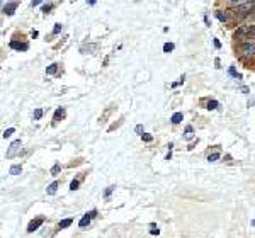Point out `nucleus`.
Listing matches in <instances>:
<instances>
[{"mask_svg":"<svg viewBox=\"0 0 255 238\" xmlns=\"http://www.w3.org/2000/svg\"><path fill=\"white\" fill-rule=\"evenodd\" d=\"M20 172H22V167H20V165H12L10 170H9L10 175H19Z\"/></svg>","mask_w":255,"mask_h":238,"instance_id":"obj_11","label":"nucleus"},{"mask_svg":"<svg viewBox=\"0 0 255 238\" xmlns=\"http://www.w3.org/2000/svg\"><path fill=\"white\" fill-rule=\"evenodd\" d=\"M184 80H186V75H182V77L179 78L177 82H175V83H172V87H177V85H180V83H184Z\"/></svg>","mask_w":255,"mask_h":238,"instance_id":"obj_27","label":"nucleus"},{"mask_svg":"<svg viewBox=\"0 0 255 238\" xmlns=\"http://www.w3.org/2000/svg\"><path fill=\"white\" fill-rule=\"evenodd\" d=\"M114 189H116L114 185H109V187H107V189L104 191V199H109V196H111L112 192H114Z\"/></svg>","mask_w":255,"mask_h":238,"instance_id":"obj_15","label":"nucleus"},{"mask_svg":"<svg viewBox=\"0 0 255 238\" xmlns=\"http://www.w3.org/2000/svg\"><path fill=\"white\" fill-rule=\"evenodd\" d=\"M51 7H53V3H44V5H43V12H44V14H48V12L51 10Z\"/></svg>","mask_w":255,"mask_h":238,"instance_id":"obj_26","label":"nucleus"},{"mask_svg":"<svg viewBox=\"0 0 255 238\" xmlns=\"http://www.w3.org/2000/svg\"><path fill=\"white\" fill-rule=\"evenodd\" d=\"M218 101H209V104H208V109L209 111H214V109H218Z\"/></svg>","mask_w":255,"mask_h":238,"instance_id":"obj_19","label":"nucleus"},{"mask_svg":"<svg viewBox=\"0 0 255 238\" xmlns=\"http://www.w3.org/2000/svg\"><path fill=\"white\" fill-rule=\"evenodd\" d=\"M41 116H43V109H36L34 114H32V118H34V119H41Z\"/></svg>","mask_w":255,"mask_h":238,"instance_id":"obj_22","label":"nucleus"},{"mask_svg":"<svg viewBox=\"0 0 255 238\" xmlns=\"http://www.w3.org/2000/svg\"><path fill=\"white\" fill-rule=\"evenodd\" d=\"M135 131H136V135H141V133H143V126H141V124H138V126L135 128Z\"/></svg>","mask_w":255,"mask_h":238,"instance_id":"obj_30","label":"nucleus"},{"mask_svg":"<svg viewBox=\"0 0 255 238\" xmlns=\"http://www.w3.org/2000/svg\"><path fill=\"white\" fill-rule=\"evenodd\" d=\"M66 116V111H65V107H58L56 112H55V116H53V119L55 121H60V119H63Z\"/></svg>","mask_w":255,"mask_h":238,"instance_id":"obj_8","label":"nucleus"},{"mask_svg":"<svg viewBox=\"0 0 255 238\" xmlns=\"http://www.w3.org/2000/svg\"><path fill=\"white\" fill-rule=\"evenodd\" d=\"M95 214H97V211H95V209H92L90 213H87V214L85 216H83V218L80 219V221H78V226H80V228H85L87 226V224H89L90 223V219L92 218H94V216Z\"/></svg>","mask_w":255,"mask_h":238,"instance_id":"obj_2","label":"nucleus"},{"mask_svg":"<svg viewBox=\"0 0 255 238\" xmlns=\"http://www.w3.org/2000/svg\"><path fill=\"white\" fill-rule=\"evenodd\" d=\"M61 29H63V26L61 24H55V29H53V34H60Z\"/></svg>","mask_w":255,"mask_h":238,"instance_id":"obj_23","label":"nucleus"},{"mask_svg":"<svg viewBox=\"0 0 255 238\" xmlns=\"http://www.w3.org/2000/svg\"><path fill=\"white\" fill-rule=\"evenodd\" d=\"M10 48L12 49H22V51H26V49L29 48V44L27 43H17V41H10Z\"/></svg>","mask_w":255,"mask_h":238,"instance_id":"obj_7","label":"nucleus"},{"mask_svg":"<svg viewBox=\"0 0 255 238\" xmlns=\"http://www.w3.org/2000/svg\"><path fill=\"white\" fill-rule=\"evenodd\" d=\"M56 189H58V182H51L48 185V189H46V192L49 196H53V194H56Z\"/></svg>","mask_w":255,"mask_h":238,"instance_id":"obj_10","label":"nucleus"},{"mask_svg":"<svg viewBox=\"0 0 255 238\" xmlns=\"http://www.w3.org/2000/svg\"><path fill=\"white\" fill-rule=\"evenodd\" d=\"M150 233H152V235H158V233H160V230H158L155 224H152V226H150Z\"/></svg>","mask_w":255,"mask_h":238,"instance_id":"obj_25","label":"nucleus"},{"mask_svg":"<svg viewBox=\"0 0 255 238\" xmlns=\"http://www.w3.org/2000/svg\"><path fill=\"white\" fill-rule=\"evenodd\" d=\"M43 221H44V218H37V219H32L31 223H29V226H27V231L29 233H32V231H36L37 228L43 224Z\"/></svg>","mask_w":255,"mask_h":238,"instance_id":"obj_4","label":"nucleus"},{"mask_svg":"<svg viewBox=\"0 0 255 238\" xmlns=\"http://www.w3.org/2000/svg\"><path fill=\"white\" fill-rule=\"evenodd\" d=\"M19 150H20V140L12 141V143H10V147H9V152H7V155H5V157L10 160V158H14V157L19 153Z\"/></svg>","mask_w":255,"mask_h":238,"instance_id":"obj_1","label":"nucleus"},{"mask_svg":"<svg viewBox=\"0 0 255 238\" xmlns=\"http://www.w3.org/2000/svg\"><path fill=\"white\" fill-rule=\"evenodd\" d=\"M243 34H255V26H243L236 31V36H243Z\"/></svg>","mask_w":255,"mask_h":238,"instance_id":"obj_6","label":"nucleus"},{"mask_svg":"<svg viewBox=\"0 0 255 238\" xmlns=\"http://www.w3.org/2000/svg\"><path fill=\"white\" fill-rule=\"evenodd\" d=\"M252 224H253V226H255V219H253V221H252Z\"/></svg>","mask_w":255,"mask_h":238,"instance_id":"obj_33","label":"nucleus"},{"mask_svg":"<svg viewBox=\"0 0 255 238\" xmlns=\"http://www.w3.org/2000/svg\"><path fill=\"white\" fill-rule=\"evenodd\" d=\"M14 131H15L14 128H9V129H5V131H3V135H2V136L5 138V140H7V138H9V136H10V135H12V133H14Z\"/></svg>","mask_w":255,"mask_h":238,"instance_id":"obj_21","label":"nucleus"},{"mask_svg":"<svg viewBox=\"0 0 255 238\" xmlns=\"http://www.w3.org/2000/svg\"><path fill=\"white\" fill-rule=\"evenodd\" d=\"M243 55L245 56H255V43H245L243 44Z\"/></svg>","mask_w":255,"mask_h":238,"instance_id":"obj_5","label":"nucleus"},{"mask_svg":"<svg viewBox=\"0 0 255 238\" xmlns=\"http://www.w3.org/2000/svg\"><path fill=\"white\" fill-rule=\"evenodd\" d=\"M214 46H216V48H221V43H219L218 39H214Z\"/></svg>","mask_w":255,"mask_h":238,"instance_id":"obj_32","label":"nucleus"},{"mask_svg":"<svg viewBox=\"0 0 255 238\" xmlns=\"http://www.w3.org/2000/svg\"><path fill=\"white\" fill-rule=\"evenodd\" d=\"M216 17H218V19L221 20V22H226V20H228V15H226V14H223L221 10L216 12Z\"/></svg>","mask_w":255,"mask_h":238,"instance_id":"obj_17","label":"nucleus"},{"mask_svg":"<svg viewBox=\"0 0 255 238\" xmlns=\"http://www.w3.org/2000/svg\"><path fill=\"white\" fill-rule=\"evenodd\" d=\"M72 223H73L72 218H66V219H63V221H60V224H58V226H60V228H68Z\"/></svg>","mask_w":255,"mask_h":238,"instance_id":"obj_14","label":"nucleus"},{"mask_svg":"<svg viewBox=\"0 0 255 238\" xmlns=\"http://www.w3.org/2000/svg\"><path fill=\"white\" fill-rule=\"evenodd\" d=\"M70 189H72V191H77V189H78V180H72V184H70Z\"/></svg>","mask_w":255,"mask_h":238,"instance_id":"obj_29","label":"nucleus"},{"mask_svg":"<svg viewBox=\"0 0 255 238\" xmlns=\"http://www.w3.org/2000/svg\"><path fill=\"white\" fill-rule=\"evenodd\" d=\"M192 138H194V128L186 126V140H192Z\"/></svg>","mask_w":255,"mask_h":238,"instance_id":"obj_13","label":"nucleus"},{"mask_svg":"<svg viewBox=\"0 0 255 238\" xmlns=\"http://www.w3.org/2000/svg\"><path fill=\"white\" fill-rule=\"evenodd\" d=\"M182 119H184V114H182V112H175V114L172 116V118H170V121H172V124H179Z\"/></svg>","mask_w":255,"mask_h":238,"instance_id":"obj_9","label":"nucleus"},{"mask_svg":"<svg viewBox=\"0 0 255 238\" xmlns=\"http://www.w3.org/2000/svg\"><path fill=\"white\" fill-rule=\"evenodd\" d=\"M219 153H211L209 157H208V162H216V160H219Z\"/></svg>","mask_w":255,"mask_h":238,"instance_id":"obj_20","label":"nucleus"},{"mask_svg":"<svg viewBox=\"0 0 255 238\" xmlns=\"http://www.w3.org/2000/svg\"><path fill=\"white\" fill-rule=\"evenodd\" d=\"M31 5H32V7H36V5H41V2H39V0H32V2H31Z\"/></svg>","mask_w":255,"mask_h":238,"instance_id":"obj_31","label":"nucleus"},{"mask_svg":"<svg viewBox=\"0 0 255 238\" xmlns=\"http://www.w3.org/2000/svg\"><path fill=\"white\" fill-rule=\"evenodd\" d=\"M174 48H175V46H174V43H165V44H164V51H165V53L174 51Z\"/></svg>","mask_w":255,"mask_h":238,"instance_id":"obj_18","label":"nucleus"},{"mask_svg":"<svg viewBox=\"0 0 255 238\" xmlns=\"http://www.w3.org/2000/svg\"><path fill=\"white\" fill-rule=\"evenodd\" d=\"M141 138H143L145 141H152V140H153V136L148 135V133H143V135H141Z\"/></svg>","mask_w":255,"mask_h":238,"instance_id":"obj_28","label":"nucleus"},{"mask_svg":"<svg viewBox=\"0 0 255 238\" xmlns=\"http://www.w3.org/2000/svg\"><path fill=\"white\" fill-rule=\"evenodd\" d=\"M56 72H58V65L56 63H51L48 68H46V73H48V75H55Z\"/></svg>","mask_w":255,"mask_h":238,"instance_id":"obj_12","label":"nucleus"},{"mask_svg":"<svg viewBox=\"0 0 255 238\" xmlns=\"http://www.w3.org/2000/svg\"><path fill=\"white\" fill-rule=\"evenodd\" d=\"M228 73H230V75H231V77H235V78H236V80H241V75H240V73H238V72H236V70H235V68H233V66H231V68H230V70H228Z\"/></svg>","mask_w":255,"mask_h":238,"instance_id":"obj_16","label":"nucleus"},{"mask_svg":"<svg viewBox=\"0 0 255 238\" xmlns=\"http://www.w3.org/2000/svg\"><path fill=\"white\" fill-rule=\"evenodd\" d=\"M60 170H61V165H60V163H56V165L51 169V174H53V175H56L58 172H60Z\"/></svg>","mask_w":255,"mask_h":238,"instance_id":"obj_24","label":"nucleus"},{"mask_svg":"<svg viewBox=\"0 0 255 238\" xmlns=\"http://www.w3.org/2000/svg\"><path fill=\"white\" fill-rule=\"evenodd\" d=\"M17 7H19V2H7V3H3V14L12 15Z\"/></svg>","mask_w":255,"mask_h":238,"instance_id":"obj_3","label":"nucleus"}]
</instances>
